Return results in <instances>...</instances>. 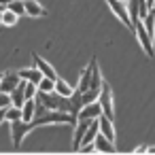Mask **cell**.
Instances as JSON below:
<instances>
[{
	"label": "cell",
	"instance_id": "6da1fadb",
	"mask_svg": "<svg viewBox=\"0 0 155 155\" xmlns=\"http://www.w3.org/2000/svg\"><path fill=\"white\" fill-rule=\"evenodd\" d=\"M36 125L32 121H26V119H17V121H11V136H13V147L19 149L21 142H24V136L28 132H32Z\"/></svg>",
	"mask_w": 155,
	"mask_h": 155
},
{
	"label": "cell",
	"instance_id": "7a4b0ae2",
	"mask_svg": "<svg viewBox=\"0 0 155 155\" xmlns=\"http://www.w3.org/2000/svg\"><path fill=\"white\" fill-rule=\"evenodd\" d=\"M106 2H108V7L113 9V13L123 21V26H125L132 34H136V28H134L132 17H130V13H127V0H106Z\"/></svg>",
	"mask_w": 155,
	"mask_h": 155
},
{
	"label": "cell",
	"instance_id": "3957f363",
	"mask_svg": "<svg viewBox=\"0 0 155 155\" xmlns=\"http://www.w3.org/2000/svg\"><path fill=\"white\" fill-rule=\"evenodd\" d=\"M136 36H138V43H140V47H142V51L149 55V58H153L155 55V47H153V36L147 32V28H144V24H142V19H138L136 24Z\"/></svg>",
	"mask_w": 155,
	"mask_h": 155
},
{
	"label": "cell",
	"instance_id": "277c9868",
	"mask_svg": "<svg viewBox=\"0 0 155 155\" xmlns=\"http://www.w3.org/2000/svg\"><path fill=\"white\" fill-rule=\"evenodd\" d=\"M98 102H100V106H102V113L106 115V117H110L113 121H115V104H113V89H110V85L104 81V85H102V91H100V98H98Z\"/></svg>",
	"mask_w": 155,
	"mask_h": 155
},
{
	"label": "cell",
	"instance_id": "5b68a950",
	"mask_svg": "<svg viewBox=\"0 0 155 155\" xmlns=\"http://www.w3.org/2000/svg\"><path fill=\"white\" fill-rule=\"evenodd\" d=\"M91 123H94V119H79V121H77L74 136H72V151H81L83 136H85V132L89 130V125H91Z\"/></svg>",
	"mask_w": 155,
	"mask_h": 155
},
{
	"label": "cell",
	"instance_id": "8992f818",
	"mask_svg": "<svg viewBox=\"0 0 155 155\" xmlns=\"http://www.w3.org/2000/svg\"><path fill=\"white\" fill-rule=\"evenodd\" d=\"M19 83H21V74H19V72H11V70H7V72L2 74V81H0V89L11 94Z\"/></svg>",
	"mask_w": 155,
	"mask_h": 155
},
{
	"label": "cell",
	"instance_id": "52a82bcc",
	"mask_svg": "<svg viewBox=\"0 0 155 155\" xmlns=\"http://www.w3.org/2000/svg\"><path fill=\"white\" fill-rule=\"evenodd\" d=\"M100 115H102V106H100V102H98V100H94V102L85 104V106L79 110V119H98Z\"/></svg>",
	"mask_w": 155,
	"mask_h": 155
},
{
	"label": "cell",
	"instance_id": "ba28073f",
	"mask_svg": "<svg viewBox=\"0 0 155 155\" xmlns=\"http://www.w3.org/2000/svg\"><path fill=\"white\" fill-rule=\"evenodd\" d=\"M96 149L100 151V153H115L117 151V147H115V142L110 140V138H106L102 132H98V136H96Z\"/></svg>",
	"mask_w": 155,
	"mask_h": 155
},
{
	"label": "cell",
	"instance_id": "9c48e42d",
	"mask_svg": "<svg viewBox=\"0 0 155 155\" xmlns=\"http://www.w3.org/2000/svg\"><path fill=\"white\" fill-rule=\"evenodd\" d=\"M32 58H34V64L43 70V74H45V77H49V79H53V81H58V79H60V77H58V72H55V68H53L51 64H47L38 53H32Z\"/></svg>",
	"mask_w": 155,
	"mask_h": 155
},
{
	"label": "cell",
	"instance_id": "30bf717a",
	"mask_svg": "<svg viewBox=\"0 0 155 155\" xmlns=\"http://www.w3.org/2000/svg\"><path fill=\"white\" fill-rule=\"evenodd\" d=\"M17 72L21 74V79H26V81H30V83H36V85H38V83L43 81V77H45L38 66H36V68H21V70H17Z\"/></svg>",
	"mask_w": 155,
	"mask_h": 155
},
{
	"label": "cell",
	"instance_id": "8fae6325",
	"mask_svg": "<svg viewBox=\"0 0 155 155\" xmlns=\"http://www.w3.org/2000/svg\"><path fill=\"white\" fill-rule=\"evenodd\" d=\"M98 121H100V132H102L106 138H110V140L115 142V125H113V119L102 113V115L98 117Z\"/></svg>",
	"mask_w": 155,
	"mask_h": 155
},
{
	"label": "cell",
	"instance_id": "7c38bea8",
	"mask_svg": "<svg viewBox=\"0 0 155 155\" xmlns=\"http://www.w3.org/2000/svg\"><path fill=\"white\" fill-rule=\"evenodd\" d=\"M89 85H91V64L81 72V79H79V85H77V89L85 96V91L89 89Z\"/></svg>",
	"mask_w": 155,
	"mask_h": 155
},
{
	"label": "cell",
	"instance_id": "4fadbf2b",
	"mask_svg": "<svg viewBox=\"0 0 155 155\" xmlns=\"http://www.w3.org/2000/svg\"><path fill=\"white\" fill-rule=\"evenodd\" d=\"M2 119L5 121H17V119H24V110L19 108V106H9V108H2Z\"/></svg>",
	"mask_w": 155,
	"mask_h": 155
},
{
	"label": "cell",
	"instance_id": "5bb4252c",
	"mask_svg": "<svg viewBox=\"0 0 155 155\" xmlns=\"http://www.w3.org/2000/svg\"><path fill=\"white\" fill-rule=\"evenodd\" d=\"M26 2V13L30 17H43L45 15V9L41 7V2H36V0H24Z\"/></svg>",
	"mask_w": 155,
	"mask_h": 155
},
{
	"label": "cell",
	"instance_id": "9a60e30c",
	"mask_svg": "<svg viewBox=\"0 0 155 155\" xmlns=\"http://www.w3.org/2000/svg\"><path fill=\"white\" fill-rule=\"evenodd\" d=\"M17 13H13L9 7H2V13H0V21H2V26H15L17 24Z\"/></svg>",
	"mask_w": 155,
	"mask_h": 155
},
{
	"label": "cell",
	"instance_id": "2e32d148",
	"mask_svg": "<svg viewBox=\"0 0 155 155\" xmlns=\"http://www.w3.org/2000/svg\"><path fill=\"white\" fill-rule=\"evenodd\" d=\"M21 110H24V119H26V121H32L34 115H36V98L26 100V104L21 106Z\"/></svg>",
	"mask_w": 155,
	"mask_h": 155
},
{
	"label": "cell",
	"instance_id": "e0dca14e",
	"mask_svg": "<svg viewBox=\"0 0 155 155\" xmlns=\"http://www.w3.org/2000/svg\"><path fill=\"white\" fill-rule=\"evenodd\" d=\"M142 24H144V28H147V32L155 38V9H151L149 11V15L142 19Z\"/></svg>",
	"mask_w": 155,
	"mask_h": 155
},
{
	"label": "cell",
	"instance_id": "ac0fdd59",
	"mask_svg": "<svg viewBox=\"0 0 155 155\" xmlns=\"http://www.w3.org/2000/svg\"><path fill=\"white\" fill-rule=\"evenodd\" d=\"M55 91L62 94V96H72V94H74V89H72L64 79H58V81H55Z\"/></svg>",
	"mask_w": 155,
	"mask_h": 155
},
{
	"label": "cell",
	"instance_id": "d6986e66",
	"mask_svg": "<svg viewBox=\"0 0 155 155\" xmlns=\"http://www.w3.org/2000/svg\"><path fill=\"white\" fill-rule=\"evenodd\" d=\"M2 7H9L13 13H17L19 17L21 15H28L26 13V2H24V0H15V2H11V5H2Z\"/></svg>",
	"mask_w": 155,
	"mask_h": 155
},
{
	"label": "cell",
	"instance_id": "ffe728a7",
	"mask_svg": "<svg viewBox=\"0 0 155 155\" xmlns=\"http://www.w3.org/2000/svg\"><path fill=\"white\" fill-rule=\"evenodd\" d=\"M38 89L41 91H55V81L49 77H43V81L38 83Z\"/></svg>",
	"mask_w": 155,
	"mask_h": 155
},
{
	"label": "cell",
	"instance_id": "44dd1931",
	"mask_svg": "<svg viewBox=\"0 0 155 155\" xmlns=\"http://www.w3.org/2000/svg\"><path fill=\"white\" fill-rule=\"evenodd\" d=\"M13 106V96L9 91H2V96H0V108H9Z\"/></svg>",
	"mask_w": 155,
	"mask_h": 155
},
{
	"label": "cell",
	"instance_id": "7402d4cb",
	"mask_svg": "<svg viewBox=\"0 0 155 155\" xmlns=\"http://www.w3.org/2000/svg\"><path fill=\"white\" fill-rule=\"evenodd\" d=\"M94 151H98L96 149V142H87V144L81 147V153H94Z\"/></svg>",
	"mask_w": 155,
	"mask_h": 155
},
{
	"label": "cell",
	"instance_id": "603a6c76",
	"mask_svg": "<svg viewBox=\"0 0 155 155\" xmlns=\"http://www.w3.org/2000/svg\"><path fill=\"white\" fill-rule=\"evenodd\" d=\"M147 151H149V147H138L134 153H147Z\"/></svg>",
	"mask_w": 155,
	"mask_h": 155
},
{
	"label": "cell",
	"instance_id": "cb8c5ba5",
	"mask_svg": "<svg viewBox=\"0 0 155 155\" xmlns=\"http://www.w3.org/2000/svg\"><path fill=\"white\" fill-rule=\"evenodd\" d=\"M2 5H11V2H15V0H0Z\"/></svg>",
	"mask_w": 155,
	"mask_h": 155
},
{
	"label": "cell",
	"instance_id": "d4e9b609",
	"mask_svg": "<svg viewBox=\"0 0 155 155\" xmlns=\"http://www.w3.org/2000/svg\"><path fill=\"white\" fill-rule=\"evenodd\" d=\"M147 2H149V7H151V9L155 7V0H147Z\"/></svg>",
	"mask_w": 155,
	"mask_h": 155
},
{
	"label": "cell",
	"instance_id": "484cf974",
	"mask_svg": "<svg viewBox=\"0 0 155 155\" xmlns=\"http://www.w3.org/2000/svg\"><path fill=\"white\" fill-rule=\"evenodd\" d=\"M147 153H155V147H149V151Z\"/></svg>",
	"mask_w": 155,
	"mask_h": 155
}]
</instances>
